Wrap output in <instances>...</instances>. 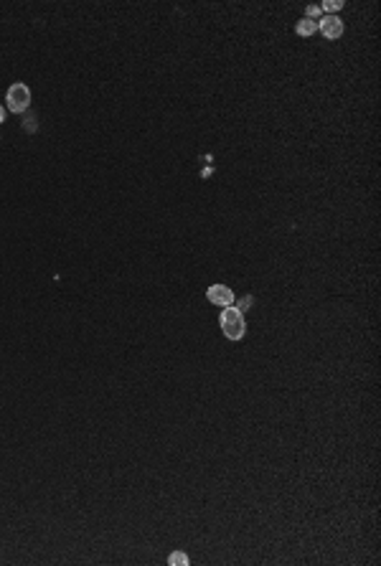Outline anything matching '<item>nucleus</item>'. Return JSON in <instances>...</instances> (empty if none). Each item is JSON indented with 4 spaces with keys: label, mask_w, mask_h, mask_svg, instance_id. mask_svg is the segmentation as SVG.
I'll return each mask as SVG.
<instances>
[{
    "label": "nucleus",
    "mask_w": 381,
    "mask_h": 566,
    "mask_svg": "<svg viewBox=\"0 0 381 566\" xmlns=\"http://www.w3.org/2000/svg\"><path fill=\"white\" fill-rule=\"evenodd\" d=\"M219 323H221V330L229 341H241L244 333H246V323H244V315L239 307L229 305L221 307V315H219Z\"/></svg>",
    "instance_id": "1"
},
{
    "label": "nucleus",
    "mask_w": 381,
    "mask_h": 566,
    "mask_svg": "<svg viewBox=\"0 0 381 566\" xmlns=\"http://www.w3.org/2000/svg\"><path fill=\"white\" fill-rule=\"evenodd\" d=\"M5 102H8V109L10 112H15V115H20V112H26L28 109V104H31V89L26 86V84H13L10 89H8V94H5Z\"/></svg>",
    "instance_id": "2"
},
{
    "label": "nucleus",
    "mask_w": 381,
    "mask_h": 566,
    "mask_svg": "<svg viewBox=\"0 0 381 566\" xmlns=\"http://www.w3.org/2000/svg\"><path fill=\"white\" fill-rule=\"evenodd\" d=\"M206 297H209L211 305H219V307L234 305V292H231V287H227V284H211V287L206 289Z\"/></svg>",
    "instance_id": "3"
},
{
    "label": "nucleus",
    "mask_w": 381,
    "mask_h": 566,
    "mask_svg": "<svg viewBox=\"0 0 381 566\" xmlns=\"http://www.w3.org/2000/svg\"><path fill=\"white\" fill-rule=\"evenodd\" d=\"M318 31H320L325 38L335 41V38L343 36V20H341L338 15H323L320 23H318Z\"/></svg>",
    "instance_id": "4"
},
{
    "label": "nucleus",
    "mask_w": 381,
    "mask_h": 566,
    "mask_svg": "<svg viewBox=\"0 0 381 566\" xmlns=\"http://www.w3.org/2000/svg\"><path fill=\"white\" fill-rule=\"evenodd\" d=\"M295 31H298V36L307 38V36H312V33L318 31V23H315V20H310V18H303V20H298Z\"/></svg>",
    "instance_id": "5"
},
{
    "label": "nucleus",
    "mask_w": 381,
    "mask_h": 566,
    "mask_svg": "<svg viewBox=\"0 0 381 566\" xmlns=\"http://www.w3.org/2000/svg\"><path fill=\"white\" fill-rule=\"evenodd\" d=\"M168 564H170V566H186V564H188V556H186L183 551H173V554H170V559H168Z\"/></svg>",
    "instance_id": "6"
},
{
    "label": "nucleus",
    "mask_w": 381,
    "mask_h": 566,
    "mask_svg": "<svg viewBox=\"0 0 381 566\" xmlns=\"http://www.w3.org/2000/svg\"><path fill=\"white\" fill-rule=\"evenodd\" d=\"M341 8H343V3H341V0H328V3H323V5H320L323 15H328V13H335V10H341Z\"/></svg>",
    "instance_id": "7"
},
{
    "label": "nucleus",
    "mask_w": 381,
    "mask_h": 566,
    "mask_svg": "<svg viewBox=\"0 0 381 566\" xmlns=\"http://www.w3.org/2000/svg\"><path fill=\"white\" fill-rule=\"evenodd\" d=\"M305 18H310V20H315V18H323V10H320V5H307V15Z\"/></svg>",
    "instance_id": "8"
},
{
    "label": "nucleus",
    "mask_w": 381,
    "mask_h": 566,
    "mask_svg": "<svg viewBox=\"0 0 381 566\" xmlns=\"http://www.w3.org/2000/svg\"><path fill=\"white\" fill-rule=\"evenodd\" d=\"M5 120V107H0V122Z\"/></svg>",
    "instance_id": "9"
}]
</instances>
